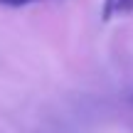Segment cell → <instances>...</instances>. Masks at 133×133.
<instances>
[{"label": "cell", "mask_w": 133, "mask_h": 133, "mask_svg": "<svg viewBox=\"0 0 133 133\" xmlns=\"http://www.w3.org/2000/svg\"><path fill=\"white\" fill-rule=\"evenodd\" d=\"M30 3H39V0H0L3 8H25Z\"/></svg>", "instance_id": "2"}, {"label": "cell", "mask_w": 133, "mask_h": 133, "mask_svg": "<svg viewBox=\"0 0 133 133\" xmlns=\"http://www.w3.org/2000/svg\"><path fill=\"white\" fill-rule=\"evenodd\" d=\"M133 12V0H104V10H101V17L109 22L114 17H123V15Z\"/></svg>", "instance_id": "1"}]
</instances>
